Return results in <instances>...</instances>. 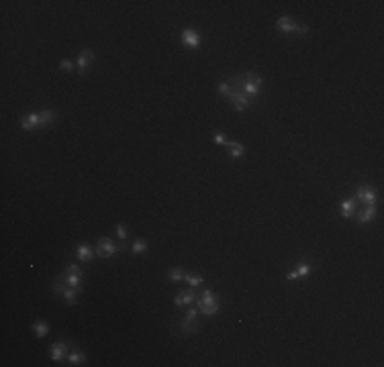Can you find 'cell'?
<instances>
[{"mask_svg":"<svg viewBox=\"0 0 384 367\" xmlns=\"http://www.w3.org/2000/svg\"><path fill=\"white\" fill-rule=\"evenodd\" d=\"M31 330L35 332V337H37V339H45L49 335V325L45 323V320H37V323L31 326Z\"/></svg>","mask_w":384,"mask_h":367,"instance_id":"obj_18","label":"cell"},{"mask_svg":"<svg viewBox=\"0 0 384 367\" xmlns=\"http://www.w3.org/2000/svg\"><path fill=\"white\" fill-rule=\"evenodd\" d=\"M354 198H356V202H360V204H376L378 194H376V190L372 188V186H360Z\"/></svg>","mask_w":384,"mask_h":367,"instance_id":"obj_8","label":"cell"},{"mask_svg":"<svg viewBox=\"0 0 384 367\" xmlns=\"http://www.w3.org/2000/svg\"><path fill=\"white\" fill-rule=\"evenodd\" d=\"M276 29L284 33V35H294V37H305L309 33V27L298 25L293 17H280L276 20Z\"/></svg>","mask_w":384,"mask_h":367,"instance_id":"obj_4","label":"cell"},{"mask_svg":"<svg viewBox=\"0 0 384 367\" xmlns=\"http://www.w3.org/2000/svg\"><path fill=\"white\" fill-rule=\"evenodd\" d=\"M227 149H229V155L233 159H241L243 155H246V147H243L239 141H229Z\"/></svg>","mask_w":384,"mask_h":367,"instance_id":"obj_19","label":"cell"},{"mask_svg":"<svg viewBox=\"0 0 384 367\" xmlns=\"http://www.w3.org/2000/svg\"><path fill=\"white\" fill-rule=\"evenodd\" d=\"M82 278H84V273H74V271H68V269L60 275V280L66 285H72V288H82Z\"/></svg>","mask_w":384,"mask_h":367,"instance_id":"obj_15","label":"cell"},{"mask_svg":"<svg viewBox=\"0 0 384 367\" xmlns=\"http://www.w3.org/2000/svg\"><path fill=\"white\" fill-rule=\"evenodd\" d=\"M313 271V265L309 261H298L296 263V273H298V278H307V275Z\"/></svg>","mask_w":384,"mask_h":367,"instance_id":"obj_24","label":"cell"},{"mask_svg":"<svg viewBox=\"0 0 384 367\" xmlns=\"http://www.w3.org/2000/svg\"><path fill=\"white\" fill-rule=\"evenodd\" d=\"M211 135H213V139H215L217 145H221V147H227L229 145V139H227V135L223 131H213Z\"/></svg>","mask_w":384,"mask_h":367,"instance_id":"obj_25","label":"cell"},{"mask_svg":"<svg viewBox=\"0 0 384 367\" xmlns=\"http://www.w3.org/2000/svg\"><path fill=\"white\" fill-rule=\"evenodd\" d=\"M74 61H69V60H62L60 61V70H64V72H74Z\"/></svg>","mask_w":384,"mask_h":367,"instance_id":"obj_28","label":"cell"},{"mask_svg":"<svg viewBox=\"0 0 384 367\" xmlns=\"http://www.w3.org/2000/svg\"><path fill=\"white\" fill-rule=\"evenodd\" d=\"M196 294L194 288H188V290H182L176 294V298H174V304L176 306H192V302L196 300Z\"/></svg>","mask_w":384,"mask_h":367,"instance_id":"obj_13","label":"cell"},{"mask_svg":"<svg viewBox=\"0 0 384 367\" xmlns=\"http://www.w3.org/2000/svg\"><path fill=\"white\" fill-rule=\"evenodd\" d=\"M286 280H288V282H294V280H298V273H296V269L288 271V273H286Z\"/></svg>","mask_w":384,"mask_h":367,"instance_id":"obj_29","label":"cell"},{"mask_svg":"<svg viewBox=\"0 0 384 367\" xmlns=\"http://www.w3.org/2000/svg\"><path fill=\"white\" fill-rule=\"evenodd\" d=\"M184 282L186 284H188L190 285V288H201V285H203V275H199V273H184Z\"/></svg>","mask_w":384,"mask_h":367,"instance_id":"obj_22","label":"cell"},{"mask_svg":"<svg viewBox=\"0 0 384 367\" xmlns=\"http://www.w3.org/2000/svg\"><path fill=\"white\" fill-rule=\"evenodd\" d=\"M168 280H170V282H176V284L182 282V280H184V271H182L180 267L170 269V271H168Z\"/></svg>","mask_w":384,"mask_h":367,"instance_id":"obj_27","label":"cell"},{"mask_svg":"<svg viewBox=\"0 0 384 367\" xmlns=\"http://www.w3.org/2000/svg\"><path fill=\"white\" fill-rule=\"evenodd\" d=\"M68 355V343L66 341H60V343H53L49 347V357L51 361H64Z\"/></svg>","mask_w":384,"mask_h":367,"instance_id":"obj_14","label":"cell"},{"mask_svg":"<svg viewBox=\"0 0 384 367\" xmlns=\"http://www.w3.org/2000/svg\"><path fill=\"white\" fill-rule=\"evenodd\" d=\"M66 361H68V365H84L86 363V355L80 351V349H76V351H72L66 357Z\"/></svg>","mask_w":384,"mask_h":367,"instance_id":"obj_21","label":"cell"},{"mask_svg":"<svg viewBox=\"0 0 384 367\" xmlns=\"http://www.w3.org/2000/svg\"><path fill=\"white\" fill-rule=\"evenodd\" d=\"M194 304H196V308H199L201 314H204V316H215V314L219 312V308H221V298H219L211 288H206V290H203L201 296H196Z\"/></svg>","mask_w":384,"mask_h":367,"instance_id":"obj_2","label":"cell"},{"mask_svg":"<svg viewBox=\"0 0 384 367\" xmlns=\"http://www.w3.org/2000/svg\"><path fill=\"white\" fill-rule=\"evenodd\" d=\"M125 247H119V245H114V241L111 239V237H102V239H98V243H96V247H94V251H96V255L100 257V259H109V257H114L119 253V251H123Z\"/></svg>","mask_w":384,"mask_h":367,"instance_id":"obj_6","label":"cell"},{"mask_svg":"<svg viewBox=\"0 0 384 367\" xmlns=\"http://www.w3.org/2000/svg\"><path fill=\"white\" fill-rule=\"evenodd\" d=\"M114 233H117L119 241H127V237H129V226H127L125 223H119L117 228H114Z\"/></svg>","mask_w":384,"mask_h":367,"instance_id":"obj_26","label":"cell"},{"mask_svg":"<svg viewBox=\"0 0 384 367\" xmlns=\"http://www.w3.org/2000/svg\"><path fill=\"white\" fill-rule=\"evenodd\" d=\"M231 84V82H229ZM227 98H229V102H231V106H233L237 112H246L249 106H251V100L243 94V92L237 88V86H233L231 84V90H229V94H227Z\"/></svg>","mask_w":384,"mask_h":367,"instance_id":"obj_7","label":"cell"},{"mask_svg":"<svg viewBox=\"0 0 384 367\" xmlns=\"http://www.w3.org/2000/svg\"><path fill=\"white\" fill-rule=\"evenodd\" d=\"M39 114H41V124H43V127H49V124H53L55 119H57V112L53 108H43V110H39Z\"/></svg>","mask_w":384,"mask_h":367,"instance_id":"obj_20","label":"cell"},{"mask_svg":"<svg viewBox=\"0 0 384 367\" xmlns=\"http://www.w3.org/2000/svg\"><path fill=\"white\" fill-rule=\"evenodd\" d=\"M229 82L233 84V86H237V88H239V90H241L243 94H246L249 100L262 94V84H264V80H262L258 74H253V72L237 74V76L231 78Z\"/></svg>","mask_w":384,"mask_h":367,"instance_id":"obj_1","label":"cell"},{"mask_svg":"<svg viewBox=\"0 0 384 367\" xmlns=\"http://www.w3.org/2000/svg\"><path fill=\"white\" fill-rule=\"evenodd\" d=\"M199 316H201L199 308H190V310H186L184 316L178 320V335H192V332L199 330V326H201Z\"/></svg>","mask_w":384,"mask_h":367,"instance_id":"obj_3","label":"cell"},{"mask_svg":"<svg viewBox=\"0 0 384 367\" xmlns=\"http://www.w3.org/2000/svg\"><path fill=\"white\" fill-rule=\"evenodd\" d=\"M147 251V241L145 239H137V241H133V245H131V253L133 255H143Z\"/></svg>","mask_w":384,"mask_h":367,"instance_id":"obj_23","label":"cell"},{"mask_svg":"<svg viewBox=\"0 0 384 367\" xmlns=\"http://www.w3.org/2000/svg\"><path fill=\"white\" fill-rule=\"evenodd\" d=\"M180 41H182L184 47H188V49H199V45H201V35H199V31H196V29H184L182 35H180Z\"/></svg>","mask_w":384,"mask_h":367,"instance_id":"obj_10","label":"cell"},{"mask_svg":"<svg viewBox=\"0 0 384 367\" xmlns=\"http://www.w3.org/2000/svg\"><path fill=\"white\" fill-rule=\"evenodd\" d=\"M376 219V206L374 204H364V208L356 210V223L358 224H366Z\"/></svg>","mask_w":384,"mask_h":367,"instance_id":"obj_11","label":"cell"},{"mask_svg":"<svg viewBox=\"0 0 384 367\" xmlns=\"http://www.w3.org/2000/svg\"><path fill=\"white\" fill-rule=\"evenodd\" d=\"M356 208H358V202H356L354 196L341 200V216H343V219H352L354 212H356Z\"/></svg>","mask_w":384,"mask_h":367,"instance_id":"obj_17","label":"cell"},{"mask_svg":"<svg viewBox=\"0 0 384 367\" xmlns=\"http://www.w3.org/2000/svg\"><path fill=\"white\" fill-rule=\"evenodd\" d=\"M21 127H23V131H27V133H33V131L41 129L43 127V124H41V114L39 112L25 114V117L21 119Z\"/></svg>","mask_w":384,"mask_h":367,"instance_id":"obj_9","label":"cell"},{"mask_svg":"<svg viewBox=\"0 0 384 367\" xmlns=\"http://www.w3.org/2000/svg\"><path fill=\"white\" fill-rule=\"evenodd\" d=\"M94 253H96V251L92 249L88 243H80L76 247V257H78V261H82V263H88L92 257H94Z\"/></svg>","mask_w":384,"mask_h":367,"instance_id":"obj_16","label":"cell"},{"mask_svg":"<svg viewBox=\"0 0 384 367\" xmlns=\"http://www.w3.org/2000/svg\"><path fill=\"white\" fill-rule=\"evenodd\" d=\"M51 288H53L55 294H60L68 304H76V302H78V296H80V290H82V288H72V285H66L60 278L53 280Z\"/></svg>","mask_w":384,"mask_h":367,"instance_id":"obj_5","label":"cell"},{"mask_svg":"<svg viewBox=\"0 0 384 367\" xmlns=\"http://www.w3.org/2000/svg\"><path fill=\"white\" fill-rule=\"evenodd\" d=\"M92 60H94V51H92V49H82V51L78 53L76 67H78V74H80V76L86 74V70H88V65H90Z\"/></svg>","mask_w":384,"mask_h":367,"instance_id":"obj_12","label":"cell"}]
</instances>
